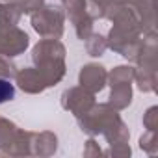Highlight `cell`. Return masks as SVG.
I'll return each instance as SVG.
<instances>
[{
	"label": "cell",
	"mask_w": 158,
	"mask_h": 158,
	"mask_svg": "<svg viewBox=\"0 0 158 158\" xmlns=\"http://www.w3.org/2000/svg\"><path fill=\"white\" fill-rule=\"evenodd\" d=\"M15 99V86L8 78H0V104Z\"/></svg>",
	"instance_id": "cell-1"
}]
</instances>
